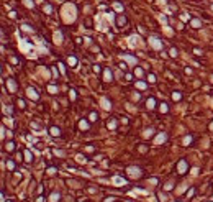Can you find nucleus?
Segmentation results:
<instances>
[{
	"mask_svg": "<svg viewBox=\"0 0 213 202\" xmlns=\"http://www.w3.org/2000/svg\"><path fill=\"white\" fill-rule=\"evenodd\" d=\"M26 94H28V97H30V99H33V100H38V99H40V94H38V90L34 89V87H28V89H26Z\"/></svg>",
	"mask_w": 213,
	"mask_h": 202,
	"instance_id": "obj_1",
	"label": "nucleus"
},
{
	"mask_svg": "<svg viewBox=\"0 0 213 202\" xmlns=\"http://www.w3.org/2000/svg\"><path fill=\"white\" fill-rule=\"evenodd\" d=\"M187 168H188V166H187V163L184 161V159H180V161L177 163V171H179V174H185Z\"/></svg>",
	"mask_w": 213,
	"mask_h": 202,
	"instance_id": "obj_2",
	"label": "nucleus"
},
{
	"mask_svg": "<svg viewBox=\"0 0 213 202\" xmlns=\"http://www.w3.org/2000/svg\"><path fill=\"white\" fill-rule=\"evenodd\" d=\"M126 23H128V20H126V16H125V15H117V26H118V28L125 26Z\"/></svg>",
	"mask_w": 213,
	"mask_h": 202,
	"instance_id": "obj_3",
	"label": "nucleus"
},
{
	"mask_svg": "<svg viewBox=\"0 0 213 202\" xmlns=\"http://www.w3.org/2000/svg\"><path fill=\"white\" fill-rule=\"evenodd\" d=\"M156 105H158V102H156V99H154V97H149V99L146 100V109L154 110V109H156Z\"/></svg>",
	"mask_w": 213,
	"mask_h": 202,
	"instance_id": "obj_4",
	"label": "nucleus"
},
{
	"mask_svg": "<svg viewBox=\"0 0 213 202\" xmlns=\"http://www.w3.org/2000/svg\"><path fill=\"white\" fill-rule=\"evenodd\" d=\"M111 79H113V74H111L110 68H105V69H103V81H105V82H111Z\"/></svg>",
	"mask_w": 213,
	"mask_h": 202,
	"instance_id": "obj_5",
	"label": "nucleus"
},
{
	"mask_svg": "<svg viewBox=\"0 0 213 202\" xmlns=\"http://www.w3.org/2000/svg\"><path fill=\"white\" fill-rule=\"evenodd\" d=\"M117 127H118L117 118H108V122H107V128H108V130H117Z\"/></svg>",
	"mask_w": 213,
	"mask_h": 202,
	"instance_id": "obj_6",
	"label": "nucleus"
},
{
	"mask_svg": "<svg viewBox=\"0 0 213 202\" xmlns=\"http://www.w3.org/2000/svg\"><path fill=\"white\" fill-rule=\"evenodd\" d=\"M89 127H90V122H89V118H82V120L79 122V128L80 130H89Z\"/></svg>",
	"mask_w": 213,
	"mask_h": 202,
	"instance_id": "obj_7",
	"label": "nucleus"
},
{
	"mask_svg": "<svg viewBox=\"0 0 213 202\" xmlns=\"http://www.w3.org/2000/svg\"><path fill=\"white\" fill-rule=\"evenodd\" d=\"M190 26H192V28H195V30L202 28V20H198V18H192V20H190Z\"/></svg>",
	"mask_w": 213,
	"mask_h": 202,
	"instance_id": "obj_8",
	"label": "nucleus"
},
{
	"mask_svg": "<svg viewBox=\"0 0 213 202\" xmlns=\"http://www.w3.org/2000/svg\"><path fill=\"white\" fill-rule=\"evenodd\" d=\"M49 135L51 137H61V128L59 127H51L49 128Z\"/></svg>",
	"mask_w": 213,
	"mask_h": 202,
	"instance_id": "obj_9",
	"label": "nucleus"
},
{
	"mask_svg": "<svg viewBox=\"0 0 213 202\" xmlns=\"http://www.w3.org/2000/svg\"><path fill=\"white\" fill-rule=\"evenodd\" d=\"M23 156H25V161H26V163H31V161H33V153H31L30 149H25V151H23Z\"/></svg>",
	"mask_w": 213,
	"mask_h": 202,
	"instance_id": "obj_10",
	"label": "nucleus"
},
{
	"mask_svg": "<svg viewBox=\"0 0 213 202\" xmlns=\"http://www.w3.org/2000/svg\"><path fill=\"white\" fill-rule=\"evenodd\" d=\"M67 64L71 66V68H75V66H77V58H75V56H72V54H71V56L67 58Z\"/></svg>",
	"mask_w": 213,
	"mask_h": 202,
	"instance_id": "obj_11",
	"label": "nucleus"
},
{
	"mask_svg": "<svg viewBox=\"0 0 213 202\" xmlns=\"http://www.w3.org/2000/svg\"><path fill=\"white\" fill-rule=\"evenodd\" d=\"M172 100H174V102H179V100H182V92H179V90H174V92H172Z\"/></svg>",
	"mask_w": 213,
	"mask_h": 202,
	"instance_id": "obj_12",
	"label": "nucleus"
},
{
	"mask_svg": "<svg viewBox=\"0 0 213 202\" xmlns=\"http://www.w3.org/2000/svg\"><path fill=\"white\" fill-rule=\"evenodd\" d=\"M97 120H99V113H97V112H90L89 113V122H90V123H95Z\"/></svg>",
	"mask_w": 213,
	"mask_h": 202,
	"instance_id": "obj_13",
	"label": "nucleus"
},
{
	"mask_svg": "<svg viewBox=\"0 0 213 202\" xmlns=\"http://www.w3.org/2000/svg\"><path fill=\"white\" fill-rule=\"evenodd\" d=\"M128 173H131V176H141V169L139 168H128Z\"/></svg>",
	"mask_w": 213,
	"mask_h": 202,
	"instance_id": "obj_14",
	"label": "nucleus"
},
{
	"mask_svg": "<svg viewBox=\"0 0 213 202\" xmlns=\"http://www.w3.org/2000/svg\"><path fill=\"white\" fill-rule=\"evenodd\" d=\"M159 112H161V113H167V112H169V105H167L166 102L159 104Z\"/></svg>",
	"mask_w": 213,
	"mask_h": 202,
	"instance_id": "obj_15",
	"label": "nucleus"
},
{
	"mask_svg": "<svg viewBox=\"0 0 213 202\" xmlns=\"http://www.w3.org/2000/svg\"><path fill=\"white\" fill-rule=\"evenodd\" d=\"M5 149L8 153H13V151H15V141H8V143L5 145Z\"/></svg>",
	"mask_w": 213,
	"mask_h": 202,
	"instance_id": "obj_16",
	"label": "nucleus"
},
{
	"mask_svg": "<svg viewBox=\"0 0 213 202\" xmlns=\"http://www.w3.org/2000/svg\"><path fill=\"white\" fill-rule=\"evenodd\" d=\"M7 84H8V87H10V90H12V92H15V90L18 89V86L15 84V81H13V79H8V82H7Z\"/></svg>",
	"mask_w": 213,
	"mask_h": 202,
	"instance_id": "obj_17",
	"label": "nucleus"
},
{
	"mask_svg": "<svg viewBox=\"0 0 213 202\" xmlns=\"http://www.w3.org/2000/svg\"><path fill=\"white\" fill-rule=\"evenodd\" d=\"M59 199H61V194H59V192H53L51 197H49L51 202H59Z\"/></svg>",
	"mask_w": 213,
	"mask_h": 202,
	"instance_id": "obj_18",
	"label": "nucleus"
},
{
	"mask_svg": "<svg viewBox=\"0 0 213 202\" xmlns=\"http://www.w3.org/2000/svg\"><path fill=\"white\" fill-rule=\"evenodd\" d=\"M16 105H18V109H20V110H25V109H26L25 100H23V99H16Z\"/></svg>",
	"mask_w": 213,
	"mask_h": 202,
	"instance_id": "obj_19",
	"label": "nucleus"
},
{
	"mask_svg": "<svg viewBox=\"0 0 213 202\" xmlns=\"http://www.w3.org/2000/svg\"><path fill=\"white\" fill-rule=\"evenodd\" d=\"M43 12H46L48 15H51V13H53V7H51L49 3H46V5H43Z\"/></svg>",
	"mask_w": 213,
	"mask_h": 202,
	"instance_id": "obj_20",
	"label": "nucleus"
},
{
	"mask_svg": "<svg viewBox=\"0 0 213 202\" xmlns=\"http://www.w3.org/2000/svg\"><path fill=\"white\" fill-rule=\"evenodd\" d=\"M169 56H170V58H177V56H179V51H177V48H170V49H169Z\"/></svg>",
	"mask_w": 213,
	"mask_h": 202,
	"instance_id": "obj_21",
	"label": "nucleus"
},
{
	"mask_svg": "<svg viewBox=\"0 0 213 202\" xmlns=\"http://www.w3.org/2000/svg\"><path fill=\"white\" fill-rule=\"evenodd\" d=\"M92 71L95 72V74H100V72H102V66H100V64H93L92 66Z\"/></svg>",
	"mask_w": 213,
	"mask_h": 202,
	"instance_id": "obj_22",
	"label": "nucleus"
},
{
	"mask_svg": "<svg viewBox=\"0 0 213 202\" xmlns=\"http://www.w3.org/2000/svg\"><path fill=\"white\" fill-rule=\"evenodd\" d=\"M152 135H154V130H152V128H148V130L144 131V135H143V137H144V138H151Z\"/></svg>",
	"mask_w": 213,
	"mask_h": 202,
	"instance_id": "obj_23",
	"label": "nucleus"
},
{
	"mask_svg": "<svg viewBox=\"0 0 213 202\" xmlns=\"http://www.w3.org/2000/svg\"><path fill=\"white\" fill-rule=\"evenodd\" d=\"M158 197H159L161 202H167V200H169V199H167V196H166V194H162V192H158Z\"/></svg>",
	"mask_w": 213,
	"mask_h": 202,
	"instance_id": "obj_24",
	"label": "nucleus"
},
{
	"mask_svg": "<svg viewBox=\"0 0 213 202\" xmlns=\"http://www.w3.org/2000/svg\"><path fill=\"white\" fill-rule=\"evenodd\" d=\"M148 82H151V84H154V82H156V76L152 74V72H149V74H148Z\"/></svg>",
	"mask_w": 213,
	"mask_h": 202,
	"instance_id": "obj_25",
	"label": "nucleus"
},
{
	"mask_svg": "<svg viewBox=\"0 0 213 202\" xmlns=\"http://www.w3.org/2000/svg\"><path fill=\"white\" fill-rule=\"evenodd\" d=\"M136 87H138V89H146V82H143V81H136Z\"/></svg>",
	"mask_w": 213,
	"mask_h": 202,
	"instance_id": "obj_26",
	"label": "nucleus"
},
{
	"mask_svg": "<svg viewBox=\"0 0 213 202\" xmlns=\"http://www.w3.org/2000/svg\"><path fill=\"white\" fill-rule=\"evenodd\" d=\"M7 168H8L10 171H13V169H15V163H13L12 159H8V161H7Z\"/></svg>",
	"mask_w": 213,
	"mask_h": 202,
	"instance_id": "obj_27",
	"label": "nucleus"
},
{
	"mask_svg": "<svg viewBox=\"0 0 213 202\" xmlns=\"http://www.w3.org/2000/svg\"><path fill=\"white\" fill-rule=\"evenodd\" d=\"M46 173L49 174V176H53V174H56V173H57V169H56L54 166H51V168H48V169H46Z\"/></svg>",
	"mask_w": 213,
	"mask_h": 202,
	"instance_id": "obj_28",
	"label": "nucleus"
},
{
	"mask_svg": "<svg viewBox=\"0 0 213 202\" xmlns=\"http://www.w3.org/2000/svg\"><path fill=\"white\" fill-rule=\"evenodd\" d=\"M103 105H105V107H103V109H107V110H110V109H111V104L108 102L107 99H103Z\"/></svg>",
	"mask_w": 213,
	"mask_h": 202,
	"instance_id": "obj_29",
	"label": "nucleus"
},
{
	"mask_svg": "<svg viewBox=\"0 0 213 202\" xmlns=\"http://www.w3.org/2000/svg\"><path fill=\"white\" fill-rule=\"evenodd\" d=\"M195 191H197V189H195V187H192V189H188V192H187V197H193V196H195Z\"/></svg>",
	"mask_w": 213,
	"mask_h": 202,
	"instance_id": "obj_30",
	"label": "nucleus"
},
{
	"mask_svg": "<svg viewBox=\"0 0 213 202\" xmlns=\"http://www.w3.org/2000/svg\"><path fill=\"white\" fill-rule=\"evenodd\" d=\"M48 90H49L51 94H56V92H57V87H56V86H48Z\"/></svg>",
	"mask_w": 213,
	"mask_h": 202,
	"instance_id": "obj_31",
	"label": "nucleus"
},
{
	"mask_svg": "<svg viewBox=\"0 0 213 202\" xmlns=\"http://www.w3.org/2000/svg\"><path fill=\"white\" fill-rule=\"evenodd\" d=\"M69 94H71V95H69V97H71L72 100H75V99H77V92H75V90H71V92H69Z\"/></svg>",
	"mask_w": 213,
	"mask_h": 202,
	"instance_id": "obj_32",
	"label": "nucleus"
},
{
	"mask_svg": "<svg viewBox=\"0 0 213 202\" xmlns=\"http://www.w3.org/2000/svg\"><path fill=\"white\" fill-rule=\"evenodd\" d=\"M138 151H141V153H146V151H148V148H146V145H139Z\"/></svg>",
	"mask_w": 213,
	"mask_h": 202,
	"instance_id": "obj_33",
	"label": "nucleus"
},
{
	"mask_svg": "<svg viewBox=\"0 0 213 202\" xmlns=\"http://www.w3.org/2000/svg\"><path fill=\"white\" fill-rule=\"evenodd\" d=\"M125 79H126V82H133V76H131L130 72H128V74L125 76Z\"/></svg>",
	"mask_w": 213,
	"mask_h": 202,
	"instance_id": "obj_34",
	"label": "nucleus"
},
{
	"mask_svg": "<svg viewBox=\"0 0 213 202\" xmlns=\"http://www.w3.org/2000/svg\"><path fill=\"white\" fill-rule=\"evenodd\" d=\"M85 26L92 28V18H87V20H85Z\"/></svg>",
	"mask_w": 213,
	"mask_h": 202,
	"instance_id": "obj_35",
	"label": "nucleus"
},
{
	"mask_svg": "<svg viewBox=\"0 0 213 202\" xmlns=\"http://www.w3.org/2000/svg\"><path fill=\"white\" fill-rule=\"evenodd\" d=\"M118 66H120V69H121V71H126V68H128V64H125V62H120Z\"/></svg>",
	"mask_w": 213,
	"mask_h": 202,
	"instance_id": "obj_36",
	"label": "nucleus"
},
{
	"mask_svg": "<svg viewBox=\"0 0 213 202\" xmlns=\"http://www.w3.org/2000/svg\"><path fill=\"white\" fill-rule=\"evenodd\" d=\"M134 74H136V76H143V69L136 68V69H134Z\"/></svg>",
	"mask_w": 213,
	"mask_h": 202,
	"instance_id": "obj_37",
	"label": "nucleus"
},
{
	"mask_svg": "<svg viewBox=\"0 0 213 202\" xmlns=\"http://www.w3.org/2000/svg\"><path fill=\"white\" fill-rule=\"evenodd\" d=\"M25 5H26V7H31V8H33V7H34V3L31 2V0H25Z\"/></svg>",
	"mask_w": 213,
	"mask_h": 202,
	"instance_id": "obj_38",
	"label": "nucleus"
},
{
	"mask_svg": "<svg viewBox=\"0 0 213 202\" xmlns=\"http://www.w3.org/2000/svg\"><path fill=\"white\" fill-rule=\"evenodd\" d=\"M193 53L197 54V56H202V49H198V48H195V49H193Z\"/></svg>",
	"mask_w": 213,
	"mask_h": 202,
	"instance_id": "obj_39",
	"label": "nucleus"
},
{
	"mask_svg": "<svg viewBox=\"0 0 213 202\" xmlns=\"http://www.w3.org/2000/svg\"><path fill=\"white\" fill-rule=\"evenodd\" d=\"M192 72H193V69H190V68H185V74H187V76H190Z\"/></svg>",
	"mask_w": 213,
	"mask_h": 202,
	"instance_id": "obj_40",
	"label": "nucleus"
},
{
	"mask_svg": "<svg viewBox=\"0 0 213 202\" xmlns=\"http://www.w3.org/2000/svg\"><path fill=\"white\" fill-rule=\"evenodd\" d=\"M36 202H44V197H43V196H40V197L36 199Z\"/></svg>",
	"mask_w": 213,
	"mask_h": 202,
	"instance_id": "obj_41",
	"label": "nucleus"
},
{
	"mask_svg": "<svg viewBox=\"0 0 213 202\" xmlns=\"http://www.w3.org/2000/svg\"><path fill=\"white\" fill-rule=\"evenodd\" d=\"M10 18H16V13L15 12H10Z\"/></svg>",
	"mask_w": 213,
	"mask_h": 202,
	"instance_id": "obj_42",
	"label": "nucleus"
},
{
	"mask_svg": "<svg viewBox=\"0 0 213 202\" xmlns=\"http://www.w3.org/2000/svg\"><path fill=\"white\" fill-rule=\"evenodd\" d=\"M105 202H113V197H108V199H107Z\"/></svg>",
	"mask_w": 213,
	"mask_h": 202,
	"instance_id": "obj_43",
	"label": "nucleus"
},
{
	"mask_svg": "<svg viewBox=\"0 0 213 202\" xmlns=\"http://www.w3.org/2000/svg\"><path fill=\"white\" fill-rule=\"evenodd\" d=\"M210 130H213V123H211V125H210Z\"/></svg>",
	"mask_w": 213,
	"mask_h": 202,
	"instance_id": "obj_44",
	"label": "nucleus"
},
{
	"mask_svg": "<svg viewBox=\"0 0 213 202\" xmlns=\"http://www.w3.org/2000/svg\"><path fill=\"white\" fill-rule=\"evenodd\" d=\"M0 72H2V64H0Z\"/></svg>",
	"mask_w": 213,
	"mask_h": 202,
	"instance_id": "obj_45",
	"label": "nucleus"
}]
</instances>
